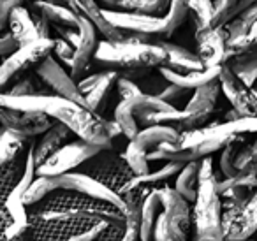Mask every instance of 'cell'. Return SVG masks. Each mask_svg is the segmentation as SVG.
<instances>
[{"instance_id": "1", "label": "cell", "mask_w": 257, "mask_h": 241, "mask_svg": "<svg viewBox=\"0 0 257 241\" xmlns=\"http://www.w3.org/2000/svg\"><path fill=\"white\" fill-rule=\"evenodd\" d=\"M0 107L44 113L58 124H64L81 141L99 146L102 150H109L113 145V138H111L109 129H107V120H104L100 114L93 113L88 107L79 106V104L64 99V97L50 95V93L13 97L8 93H2L0 95Z\"/></svg>"}, {"instance_id": "2", "label": "cell", "mask_w": 257, "mask_h": 241, "mask_svg": "<svg viewBox=\"0 0 257 241\" xmlns=\"http://www.w3.org/2000/svg\"><path fill=\"white\" fill-rule=\"evenodd\" d=\"M95 58L111 67L123 71V78H147L150 69L168 65V53L159 43H127V41H102L95 51Z\"/></svg>"}, {"instance_id": "3", "label": "cell", "mask_w": 257, "mask_h": 241, "mask_svg": "<svg viewBox=\"0 0 257 241\" xmlns=\"http://www.w3.org/2000/svg\"><path fill=\"white\" fill-rule=\"evenodd\" d=\"M57 181L58 190H67V192H74V194L85 195V197L95 199V201L106 202V204L116 206L118 209L127 215L128 208L127 202L113 190L107 185H104L102 181L95 180V178L88 176L85 173H67L62 174V176H53Z\"/></svg>"}, {"instance_id": "4", "label": "cell", "mask_w": 257, "mask_h": 241, "mask_svg": "<svg viewBox=\"0 0 257 241\" xmlns=\"http://www.w3.org/2000/svg\"><path fill=\"white\" fill-rule=\"evenodd\" d=\"M100 152H104V150L81 141V139L67 143L51 159H48L43 166L37 167V176H62V174H67L74 167L92 160Z\"/></svg>"}, {"instance_id": "5", "label": "cell", "mask_w": 257, "mask_h": 241, "mask_svg": "<svg viewBox=\"0 0 257 241\" xmlns=\"http://www.w3.org/2000/svg\"><path fill=\"white\" fill-rule=\"evenodd\" d=\"M55 39H37L30 44L22 46L13 57L4 60L0 67V85L6 86L11 79L18 78L22 72L29 71L30 67H39L48 57L53 55Z\"/></svg>"}, {"instance_id": "6", "label": "cell", "mask_w": 257, "mask_h": 241, "mask_svg": "<svg viewBox=\"0 0 257 241\" xmlns=\"http://www.w3.org/2000/svg\"><path fill=\"white\" fill-rule=\"evenodd\" d=\"M220 90V81L208 83V85L197 88L189 99L187 106L182 109V120L178 122V125L175 129H178L180 132L203 129V124L208 122L210 114L213 113L215 102H217Z\"/></svg>"}, {"instance_id": "7", "label": "cell", "mask_w": 257, "mask_h": 241, "mask_svg": "<svg viewBox=\"0 0 257 241\" xmlns=\"http://www.w3.org/2000/svg\"><path fill=\"white\" fill-rule=\"evenodd\" d=\"M162 202V213L168 222L169 232L175 241H187L189 239L190 225H192V213H190L189 201L182 197L175 188L161 187L159 188Z\"/></svg>"}, {"instance_id": "8", "label": "cell", "mask_w": 257, "mask_h": 241, "mask_svg": "<svg viewBox=\"0 0 257 241\" xmlns=\"http://www.w3.org/2000/svg\"><path fill=\"white\" fill-rule=\"evenodd\" d=\"M36 72H37V76L43 79V83H46V85L53 90L55 95L64 97V99H67V100H72V102L79 104V106L88 107L86 97L81 93L78 83L74 81L72 76H69L67 72L64 71L60 62H58L53 55L48 57L46 60L36 69Z\"/></svg>"}, {"instance_id": "9", "label": "cell", "mask_w": 257, "mask_h": 241, "mask_svg": "<svg viewBox=\"0 0 257 241\" xmlns=\"http://www.w3.org/2000/svg\"><path fill=\"white\" fill-rule=\"evenodd\" d=\"M102 15L113 27L121 32L145 34L152 37H171L169 36L168 22L164 16H148L138 13H120L102 9Z\"/></svg>"}, {"instance_id": "10", "label": "cell", "mask_w": 257, "mask_h": 241, "mask_svg": "<svg viewBox=\"0 0 257 241\" xmlns=\"http://www.w3.org/2000/svg\"><path fill=\"white\" fill-rule=\"evenodd\" d=\"M0 120L4 131L18 134L22 138L43 136L55 125V120L37 111H15L9 107H0Z\"/></svg>"}, {"instance_id": "11", "label": "cell", "mask_w": 257, "mask_h": 241, "mask_svg": "<svg viewBox=\"0 0 257 241\" xmlns=\"http://www.w3.org/2000/svg\"><path fill=\"white\" fill-rule=\"evenodd\" d=\"M220 86L231 102L232 109L238 111L241 116L257 118V92L255 88H248L238 76L232 72L227 64L222 65L220 71Z\"/></svg>"}, {"instance_id": "12", "label": "cell", "mask_w": 257, "mask_h": 241, "mask_svg": "<svg viewBox=\"0 0 257 241\" xmlns=\"http://www.w3.org/2000/svg\"><path fill=\"white\" fill-rule=\"evenodd\" d=\"M227 30L222 27H197L196 43L197 55L204 69L222 67L225 64V48H227Z\"/></svg>"}, {"instance_id": "13", "label": "cell", "mask_w": 257, "mask_h": 241, "mask_svg": "<svg viewBox=\"0 0 257 241\" xmlns=\"http://www.w3.org/2000/svg\"><path fill=\"white\" fill-rule=\"evenodd\" d=\"M118 78H120V74H118L116 71H104V72H97V74L88 76V78L81 79V81L78 83L81 93L86 97L88 107L93 113L99 114L100 111L104 109L107 95H109L113 85H116Z\"/></svg>"}, {"instance_id": "14", "label": "cell", "mask_w": 257, "mask_h": 241, "mask_svg": "<svg viewBox=\"0 0 257 241\" xmlns=\"http://www.w3.org/2000/svg\"><path fill=\"white\" fill-rule=\"evenodd\" d=\"M78 16H79V44L76 48L74 62H72V67H71V76L74 79H79L86 72L90 60H92V57H95L97 46H99L95 25L85 15H78Z\"/></svg>"}, {"instance_id": "15", "label": "cell", "mask_w": 257, "mask_h": 241, "mask_svg": "<svg viewBox=\"0 0 257 241\" xmlns=\"http://www.w3.org/2000/svg\"><path fill=\"white\" fill-rule=\"evenodd\" d=\"M72 132L65 127L64 124H58L55 122V125L46 132V134L41 136V139L32 146L34 148V159H36L37 167L43 166L48 159L55 155L62 146H65V141L69 139Z\"/></svg>"}, {"instance_id": "16", "label": "cell", "mask_w": 257, "mask_h": 241, "mask_svg": "<svg viewBox=\"0 0 257 241\" xmlns=\"http://www.w3.org/2000/svg\"><path fill=\"white\" fill-rule=\"evenodd\" d=\"M220 71H222V67H215V69H204V71H194V72L180 74V72H175L168 67L159 69L161 76L168 83H173V85H176V86H182V88H185V90H194V92H196L197 88H201V86L208 85V83L218 81Z\"/></svg>"}, {"instance_id": "17", "label": "cell", "mask_w": 257, "mask_h": 241, "mask_svg": "<svg viewBox=\"0 0 257 241\" xmlns=\"http://www.w3.org/2000/svg\"><path fill=\"white\" fill-rule=\"evenodd\" d=\"M157 43L164 48L169 57L168 65H166L168 69H171V71H175V72H180V74L194 72V71H204V65L197 53H192V51H189L187 48L178 46V44L166 43V41H162V39H159Z\"/></svg>"}, {"instance_id": "18", "label": "cell", "mask_w": 257, "mask_h": 241, "mask_svg": "<svg viewBox=\"0 0 257 241\" xmlns=\"http://www.w3.org/2000/svg\"><path fill=\"white\" fill-rule=\"evenodd\" d=\"M182 132L178 129H175L173 125H150V127L140 131V134L133 139L140 148H143L145 152H154L161 145L166 143H176L180 139Z\"/></svg>"}, {"instance_id": "19", "label": "cell", "mask_w": 257, "mask_h": 241, "mask_svg": "<svg viewBox=\"0 0 257 241\" xmlns=\"http://www.w3.org/2000/svg\"><path fill=\"white\" fill-rule=\"evenodd\" d=\"M253 232H257V190L252 194L243 211L232 223L225 241H245L253 236Z\"/></svg>"}, {"instance_id": "20", "label": "cell", "mask_w": 257, "mask_h": 241, "mask_svg": "<svg viewBox=\"0 0 257 241\" xmlns=\"http://www.w3.org/2000/svg\"><path fill=\"white\" fill-rule=\"evenodd\" d=\"M9 32L15 36V39L20 43V46H25V44H30L34 41L41 39L39 32L36 29V23H34V18L25 8H16L15 11L9 16Z\"/></svg>"}, {"instance_id": "21", "label": "cell", "mask_w": 257, "mask_h": 241, "mask_svg": "<svg viewBox=\"0 0 257 241\" xmlns=\"http://www.w3.org/2000/svg\"><path fill=\"white\" fill-rule=\"evenodd\" d=\"M34 11L41 13L55 27L79 30V16L72 9H69L67 6L50 4L46 0H37V2H34Z\"/></svg>"}, {"instance_id": "22", "label": "cell", "mask_w": 257, "mask_h": 241, "mask_svg": "<svg viewBox=\"0 0 257 241\" xmlns=\"http://www.w3.org/2000/svg\"><path fill=\"white\" fill-rule=\"evenodd\" d=\"M162 213V202L159 195V188H154L147 195L141 209V241H154L155 225H157L159 215Z\"/></svg>"}, {"instance_id": "23", "label": "cell", "mask_w": 257, "mask_h": 241, "mask_svg": "<svg viewBox=\"0 0 257 241\" xmlns=\"http://www.w3.org/2000/svg\"><path fill=\"white\" fill-rule=\"evenodd\" d=\"M199 169H201V160H194V162L185 164L182 173L176 176V183H175V187H173L189 202H196V199H197V190H199Z\"/></svg>"}, {"instance_id": "24", "label": "cell", "mask_w": 257, "mask_h": 241, "mask_svg": "<svg viewBox=\"0 0 257 241\" xmlns=\"http://www.w3.org/2000/svg\"><path fill=\"white\" fill-rule=\"evenodd\" d=\"M100 4H102V9L120 13H138V15L148 16H159L166 13L157 0H102Z\"/></svg>"}, {"instance_id": "25", "label": "cell", "mask_w": 257, "mask_h": 241, "mask_svg": "<svg viewBox=\"0 0 257 241\" xmlns=\"http://www.w3.org/2000/svg\"><path fill=\"white\" fill-rule=\"evenodd\" d=\"M83 4V11H85V16L90 20V22L95 25V29L106 37V41H111V43H118V41H123V32L118 30L116 27H113L102 15V8H99L95 0H79Z\"/></svg>"}, {"instance_id": "26", "label": "cell", "mask_w": 257, "mask_h": 241, "mask_svg": "<svg viewBox=\"0 0 257 241\" xmlns=\"http://www.w3.org/2000/svg\"><path fill=\"white\" fill-rule=\"evenodd\" d=\"M227 65L248 88H253V85L257 81V51L231 58L227 62Z\"/></svg>"}, {"instance_id": "27", "label": "cell", "mask_w": 257, "mask_h": 241, "mask_svg": "<svg viewBox=\"0 0 257 241\" xmlns=\"http://www.w3.org/2000/svg\"><path fill=\"white\" fill-rule=\"evenodd\" d=\"M57 190H58V187L53 176H37L36 180H34V183L29 187V190L25 192L23 202H25V206H29V208H34V206H37L41 201L50 197V195Z\"/></svg>"}, {"instance_id": "28", "label": "cell", "mask_w": 257, "mask_h": 241, "mask_svg": "<svg viewBox=\"0 0 257 241\" xmlns=\"http://www.w3.org/2000/svg\"><path fill=\"white\" fill-rule=\"evenodd\" d=\"M25 138L18 134H13L9 131H2L0 136V166H8L20 159V155L25 150Z\"/></svg>"}, {"instance_id": "29", "label": "cell", "mask_w": 257, "mask_h": 241, "mask_svg": "<svg viewBox=\"0 0 257 241\" xmlns=\"http://www.w3.org/2000/svg\"><path fill=\"white\" fill-rule=\"evenodd\" d=\"M257 23V4H253L252 8L245 9L243 13H239L232 22H229L225 25V30H227L229 41L238 39V37H245L252 32L253 25ZM227 41V43H229Z\"/></svg>"}, {"instance_id": "30", "label": "cell", "mask_w": 257, "mask_h": 241, "mask_svg": "<svg viewBox=\"0 0 257 241\" xmlns=\"http://www.w3.org/2000/svg\"><path fill=\"white\" fill-rule=\"evenodd\" d=\"M245 146V139L243 136H236L220 153V173L224 178H238L241 174L236 169V157H238L239 150Z\"/></svg>"}, {"instance_id": "31", "label": "cell", "mask_w": 257, "mask_h": 241, "mask_svg": "<svg viewBox=\"0 0 257 241\" xmlns=\"http://www.w3.org/2000/svg\"><path fill=\"white\" fill-rule=\"evenodd\" d=\"M121 159L131 167L134 176H145V174L150 173V167H148V152L140 148L134 141H128Z\"/></svg>"}, {"instance_id": "32", "label": "cell", "mask_w": 257, "mask_h": 241, "mask_svg": "<svg viewBox=\"0 0 257 241\" xmlns=\"http://www.w3.org/2000/svg\"><path fill=\"white\" fill-rule=\"evenodd\" d=\"M25 169H27V157L23 162H20V159H16L15 162L8 164V166H2V202L11 194L13 188L20 183V180L25 174Z\"/></svg>"}, {"instance_id": "33", "label": "cell", "mask_w": 257, "mask_h": 241, "mask_svg": "<svg viewBox=\"0 0 257 241\" xmlns=\"http://www.w3.org/2000/svg\"><path fill=\"white\" fill-rule=\"evenodd\" d=\"M189 0H171V6H169V11L164 15L166 22H168L169 36H173L176 29L185 22L187 15H189Z\"/></svg>"}, {"instance_id": "34", "label": "cell", "mask_w": 257, "mask_h": 241, "mask_svg": "<svg viewBox=\"0 0 257 241\" xmlns=\"http://www.w3.org/2000/svg\"><path fill=\"white\" fill-rule=\"evenodd\" d=\"M238 4L239 0H215V15L211 20V27H222L232 22Z\"/></svg>"}, {"instance_id": "35", "label": "cell", "mask_w": 257, "mask_h": 241, "mask_svg": "<svg viewBox=\"0 0 257 241\" xmlns=\"http://www.w3.org/2000/svg\"><path fill=\"white\" fill-rule=\"evenodd\" d=\"M190 11L196 15L197 27H211L215 15V2L211 0H189Z\"/></svg>"}, {"instance_id": "36", "label": "cell", "mask_w": 257, "mask_h": 241, "mask_svg": "<svg viewBox=\"0 0 257 241\" xmlns=\"http://www.w3.org/2000/svg\"><path fill=\"white\" fill-rule=\"evenodd\" d=\"M53 55L60 62H64V64H67L69 67H72V62H74V55H76V48L72 46L71 43H67L65 39L58 37V39H55Z\"/></svg>"}, {"instance_id": "37", "label": "cell", "mask_w": 257, "mask_h": 241, "mask_svg": "<svg viewBox=\"0 0 257 241\" xmlns=\"http://www.w3.org/2000/svg\"><path fill=\"white\" fill-rule=\"evenodd\" d=\"M116 88H118V93H120V99H121V100L133 99V97L141 95V93H143L141 86L138 85V83L134 81V79L123 78V76H120V78H118Z\"/></svg>"}, {"instance_id": "38", "label": "cell", "mask_w": 257, "mask_h": 241, "mask_svg": "<svg viewBox=\"0 0 257 241\" xmlns=\"http://www.w3.org/2000/svg\"><path fill=\"white\" fill-rule=\"evenodd\" d=\"M8 95H13V97H29V95H43L41 92H37V86L34 85L32 79L29 78H23L22 81H18L11 90H8Z\"/></svg>"}, {"instance_id": "39", "label": "cell", "mask_w": 257, "mask_h": 241, "mask_svg": "<svg viewBox=\"0 0 257 241\" xmlns=\"http://www.w3.org/2000/svg\"><path fill=\"white\" fill-rule=\"evenodd\" d=\"M189 92L190 90H185V88H182V86H176V85H173V83H168V86H166L157 97L162 100H166V102H169L171 106H175V102L182 100Z\"/></svg>"}, {"instance_id": "40", "label": "cell", "mask_w": 257, "mask_h": 241, "mask_svg": "<svg viewBox=\"0 0 257 241\" xmlns=\"http://www.w3.org/2000/svg\"><path fill=\"white\" fill-rule=\"evenodd\" d=\"M20 48L22 46H20V43L15 39V36H13L11 32H6L4 36L0 37V55L4 57V60H8L9 57H13Z\"/></svg>"}, {"instance_id": "41", "label": "cell", "mask_w": 257, "mask_h": 241, "mask_svg": "<svg viewBox=\"0 0 257 241\" xmlns=\"http://www.w3.org/2000/svg\"><path fill=\"white\" fill-rule=\"evenodd\" d=\"M23 0H0V29L4 30L9 23V16L16 8H22Z\"/></svg>"}, {"instance_id": "42", "label": "cell", "mask_w": 257, "mask_h": 241, "mask_svg": "<svg viewBox=\"0 0 257 241\" xmlns=\"http://www.w3.org/2000/svg\"><path fill=\"white\" fill-rule=\"evenodd\" d=\"M154 241H175L169 232V227H168V222H166V216L164 213L159 215V220H157V225H155V234H154Z\"/></svg>"}, {"instance_id": "43", "label": "cell", "mask_w": 257, "mask_h": 241, "mask_svg": "<svg viewBox=\"0 0 257 241\" xmlns=\"http://www.w3.org/2000/svg\"><path fill=\"white\" fill-rule=\"evenodd\" d=\"M32 18H34V23H36V29H37V32H39L41 39H51L50 37V22L37 11H34Z\"/></svg>"}, {"instance_id": "44", "label": "cell", "mask_w": 257, "mask_h": 241, "mask_svg": "<svg viewBox=\"0 0 257 241\" xmlns=\"http://www.w3.org/2000/svg\"><path fill=\"white\" fill-rule=\"evenodd\" d=\"M57 32L62 36V39H65L67 43H71L74 48H78L79 44V30H74V29H65V27H55Z\"/></svg>"}, {"instance_id": "45", "label": "cell", "mask_w": 257, "mask_h": 241, "mask_svg": "<svg viewBox=\"0 0 257 241\" xmlns=\"http://www.w3.org/2000/svg\"><path fill=\"white\" fill-rule=\"evenodd\" d=\"M64 2L69 9H72V11L76 13V15H85V11H83V4L79 2V0H64Z\"/></svg>"}, {"instance_id": "46", "label": "cell", "mask_w": 257, "mask_h": 241, "mask_svg": "<svg viewBox=\"0 0 257 241\" xmlns=\"http://www.w3.org/2000/svg\"><path fill=\"white\" fill-rule=\"evenodd\" d=\"M250 146H252V155H253V160H255V162H257V139H255V141H253Z\"/></svg>"}, {"instance_id": "47", "label": "cell", "mask_w": 257, "mask_h": 241, "mask_svg": "<svg viewBox=\"0 0 257 241\" xmlns=\"http://www.w3.org/2000/svg\"><path fill=\"white\" fill-rule=\"evenodd\" d=\"M250 34H253V36H257V23H255V25H253V29H252V32H250Z\"/></svg>"}, {"instance_id": "48", "label": "cell", "mask_w": 257, "mask_h": 241, "mask_svg": "<svg viewBox=\"0 0 257 241\" xmlns=\"http://www.w3.org/2000/svg\"><path fill=\"white\" fill-rule=\"evenodd\" d=\"M67 241H81V239H79V236H72L71 239H67Z\"/></svg>"}, {"instance_id": "49", "label": "cell", "mask_w": 257, "mask_h": 241, "mask_svg": "<svg viewBox=\"0 0 257 241\" xmlns=\"http://www.w3.org/2000/svg\"><path fill=\"white\" fill-rule=\"evenodd\" d=\"M245 241H252V239H245Z\"/></svg>"}]
</instances>
